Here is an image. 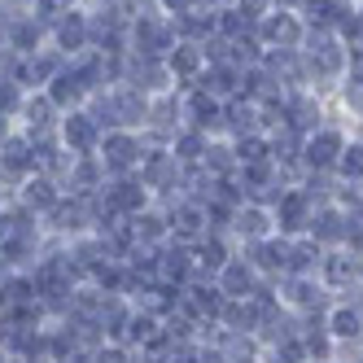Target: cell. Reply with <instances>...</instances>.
<instances>
[{"label": "cell", "instance_id": "6da1fadb", "mask_svg": "<svg viewBox=\"0 0 363 363\" xmlns=\"http://www.w3.org/2000/svg\"><path fill=\"white\" fill-rule=\"evenodd\" d=\"M175 22L171 18H158V13H136L132 31H127V53L136 57H158L167 62V53L175 48Z\"/></svg>", "mask_w": 363, "mask_h": 363}, {"label": "cell", "instance_id": "7a4b0ae2", "mask_svg": "<svg viewBox=\"0 0 363 363\" xmlns=\"http://www.w3.org/2000/svg\"><path fill=\"white\" fill-rule=\"evenodd\" d=\"M96 158H101V167H106V179L136 175L140 158H145V140L136 132H106V136H101Z\"/></svg>", "mask_w": 363, "mask_h": 363}, {"label": "cell", "instance_id": "3957f363", "mask_svg": "<svg viewBox=\"0 0 363 363\" xmlns=\"http://www.w3.org/2000/svg\"><path fill=\"white\" fill-rule=\"evenodd\" d=\"M18 123H22V136H27L31 145H40V140H57L62 110L48 101V92H27V96H22V110H18Z\"/></svg>", "mask_w": 363, "mask_h": 363}, {"label": "cell", "instance_id": "277c9868", "mask_svg": "<svg viewBox=\"0 0 363 363\" xmlns=\"http://www.w3.org/2000/svg\"><path fill=\"white\" fill-rule=\"evenodd\" d=\"M35 171H40V162H35V145L22 136V132H13L5 145H0V184L13 193L22 179H31Z\"/></svg>", "mask_w": 363, "mask_h": 363}, {"label": "cell", "instance_id": "5b68a950", "mask_svg": "<svg viewBox=\"0 0 363 363\" xmlns=\"http://www.w3.org/2000/svg\"><path fill=\"white\" fill-rule=\"evenodd\" d=\"M96 197L106 201V206H110V211H114L118 219H132V215H140L145 206H149V189L140 184L136 175H118V179H106Z\"/></svg>", "mask_w": 363, "mask_h": 363}, {"label": "cell", "instance_id": "8992f818", "mask_svg": "<svg viewBox=\"0 0 363 363\" xmlns=\"http://www.w3.org/2000/svg\"><path fill=\"white\" fill-rule=\"evenodd\" d=\"M57 140H62L66 153H74V158H88V153L101 149V127L88 118V110H70L57 123Z\"/></svg>", "mask_w": 363, "mask_h": 363}, {"label": "cell", "instance_id": "52a82bcc", "mask_svg": "<svg viewBox=\"0 0 363 363\" xmlns=\"http://www.w3.org/2000/svg\"><path fill=\"white\" fill-rule=\"evenodd\" d=\"M324 320H328V337L337 346H363V306H359V298H333Z\"/></svg>", "mask_w": 363, "mask_h": 363}, {"label": "cell", "instance_id": "ba28073f", "mask_svg": "<svg viewBox=\"0 0 363 363\" xmlns=\"http://www.w3.org/2000/svg\"><path fill=\"white\" fill-rule=\"evenodd\" d=\"M359 223L354 219H346L337 206H320L315 215H311V228H306V237L315 241L320 250H342L346 241H350V232H354Z\"/></svg>", "mask_w": 363, "mask_h": 363}, {"label": "cell", "instance_id": "9c48e42d", "mask_svg": "<svg viewBox=\"0 0 363 363\" xmlns=\"http://www.w3.org/2000/svg\"><path fill=\"white\" fill-rule=\"evenodd\" d=\"M48 44H53L66 62L79 57V53H88V13H84V9L62 13L53 27H48Z\"/></svg>", "mask_w": 363, "mask_h": 363}, {"label": "cell", "instance_id": "30bf717a", "mask_svg": "<svg viewBox=\"0 0 363 363\" xmlns=\"http://www.w3.org/2000/svg\"><path fill=\"white\" fill-rule=\"evenodd\" d=\"M311 215H315V206H311L302 193H284L276 206H272V223H276V237H306V228H311Z\"/></svg>", "mask_w": 363, "mask_h": 363}, {"label": "cell", "instance_id": "8fae6325", "mask_svg": "<svg viewBox=\"0 0 363 363\" xmlns=\"http://www.w3.org/2000/svg\"><path fill=\"white\" fill-rule=\"evenodd\" d=\"M123 84L127 88H136V92H167V84H171V70H167V62H158V57H136V53H127L123 57Z\"/></svg>", "mask_w": 363, "mask_h": 363}, {"label": "cell", "instance_id": "7c38bea8", "mask_svg": "<svg viewBox=\"0 0 363 363\" xmlns=\"http://www.w3.org/2000/svg\"><path fill=\"white\" fill-rule=\"evenodd\" d=\"M245 258L254 263V272L263 276V280H280V276H289V237H272L267 241H254L245 245Z\"/></svg>", "mask_w": 363, "mask_h": 363}, {"label": "cell", "instance_id": "4fadbf2b", "mask_svg": "<svg viewBox=\"0 0 363 363\" xmlns=\"http://www.w3.org/2000/svg\"><path fill=\"white\" fill-rule=\"evenodd\" d=\"M48 44V22H40L35 13H18L5 22V48L18 57H27V53H40V48Z\"/></svg>", "mask_w": 363, "mask_h": 363}, {"label": "cell", "instance_id": "5bb4252c", "mask_svg": "<svg viewBox=\"0 0 363 363\" xmlns=\"http://www.w3.org/2000/svg\"><path fill=\"white\" fill-rule=\"evenodd\" d=\"M167 228H171V241H201L206 237V206L201 201H189V197H179L167 206Z\"/></svg>", "mask_w": 363, "mask_h": 363}, {"label": "cell", "instance_id": "9a60e30c", "mask_svg": "<svg viewBox=\"0 0 363 363\" xmlns=\"http://www.w3.org/2000/svg\"><path fill=\"white\" fill-rule=\"evenodd\" d=\"M215 284H219V294H223V298H254V289L263 284V276L254 272V263H250L245 254H232L228 263L219 267Z\"/></svg>", "mask_w": 363, "mask_h": 363}, {"label": "cell", "instance_id": "2e32d148", "mask_svg": "<svg viewBox=\"0 0 363 363\" xmlns=\"http://www.w3.org/2000/svg\"><path fill=\"white\" fill-rule=\"evenodd\" d=\"M57 197H62V184H57V179H48V175H40V171L13 189V201L22 206V211H31L35 219H44L48 211H53Z\"/></svg>", "mask_w": 363, "mask_h": 363}, {"label": "cell", "instance_id": "e0dca14e", "mask_svg": "<svg viewBox=\"0 0 363 363\" xmlns=\"http://www.w3.org/2000/svg\"><path fill=\"white\" fill-rule=\"evenodd\" d=\"M302 35H306V27L284 9L258 18V44H267V48H302Z\"/></svg>", "mask_w": 363, "mask_h": 363}, {"label": "cell", "instance_id": "ac0fdd59", "mask_svg": "<svg viewBox=\"0 0 363 363\" xmlns=\"http://www.w3.org/2000/svg\"><path fill=\"white\" fill-rule=\"evenodd\" d=\"M342 149H346L342 132H328V127H320V132H311V136L302 140V167H311V171H333L337 158H342Z\"/></svg>", "mask_w": 363, "mask_h": 363}, {"label": "cell", "instance_id": "d6986e66", "mask_svg": "<svg viewBox=\"0 0 363 363\" xmlns=\"http://www.w3.org/2000/svg\"><path fill=\"white\" fill-rule=\"evenodd\" d=\"M179 106H184V118H189V127L193 132H215V127H223V101H215L211 92H201V88H193L184 101H179Z\"/></svg>", "mask_w": 363, "mask_h": 363}, {"label": "cell", "instance_id": "ffe728a7", "mask_svg": "<svg viewBox=\"0 0 363 363\" xmlns=\"http://www.w3.org/2000/svg\"><path fill=\"white\" fill-rule=\"evenodd\" d=\"M276 232V223H272V211L267 206H241L237 215H232V237H241L245 245H254V241H267Z\"/></svg>", "mask_w": 363, "mask_h": 363}, {"label": "cell", "instance_id": "44dd1931", "mask_svg": "<svg viewBox=\"0 0 363 363\" xmlns=\"http://www.w3.org/2000/svg\"><path fill=\"white\" fill-rule=\"evenodd\" d=\"M167 70H171V79L175 84H197V74L206 70V57H201V48L197 44H184L179 40L171 53H167Z\"/></svg>", "mask_w": 363, "mask_h": 363}, {"label": "cell", "instance_id": "7402d4cb", "mask_svg": "<svg viewBox=\"0 0 363 363\" xmlns=\"http://www.w3.org/2000/svg\"><path fill=\"white\" fill-rule=\"evenodd\" d=\"M44 92H48V101H53V106H57L62 114H70V110H84V106H88V92H84V84H79V79H74L70 62H66V70H62V74H57V79L48 84Z\"/></svg>", "mask_w": 363, "mask_h": 363}, {"label": "cell", "instance_id": "603a6c76", "mask_svg": "<svg viewBox=\"0 0 363 363\" xmlns=\"http://www.w3.org/2000/svg\"><path fill=\"white\" fill-rule=\"evenodd\" d=\"M206 145H211V140H206L201 132L184 127V132H179V136H175L167 149L175 153V162H179V167H197V162H201V153H206Z\"/></svg>", "mask_w": 363, "mask_h": 363}, {"label": "cell", "instance_id": "cb8c5ba5", "mask_svg": "<svg viewBox=\"0 0 363 363\" xmlns=\"http://www.w3.org/2000/svg\"><path fill=\"white\" fill-rule=\"evenodd\" d=\"M92 363H136V350L123 346V342H101L92 350Z\"/></svg>", "mask_w": 363, "mask_h": 363}, {"label": "cell", "instance_id": "d4e9b609", "mask_svg": "<svg viewBox=\"0 0 363 363\" xmlns=\"http://www.w3.org/2000/svg\"><path fill=\"white\" fill-rule=\"evenodd\" d=\"M337 171L346 179H363V145H346L342 158H337Z\"/></svg>", "mask_w": 363, "mask_h": 363}, {"label": "cell", "instance_id": "484cf974", "mask_svg": "<svg viewBox=\"0 0 363 363\" xmlns=\"http://www.w3.org/2000/svg\"><path fill=\"white\" fill-rule=\"evenodd\" d=\"M70 9H79V0H35V18L48 22V27H53L62 13H70Z\"/></svg>", "mask_w": 363, "mask_h": 363}, {"label": "cell", "instance_id": "4316f807", "mask_svg": "<svg viewBox=\"0 0 363 363\" xmlns=\"http://www.w3.org/2000/svg\"><path fill=\"white\" fill-rule=\"evenodd\" d=\"M158 5L167 9V13H175V18H189V13H197L206 0H158Z\"/></svg>", "mask_w": 363, "mask_h": 363}, {"label": "cell", "instance_id": "83f0119b", "mask_svg": "<svg viewBox=\"0 0 363 363\" xmlns=\"http://www.w3.org/2000/svg\"><path fill=\"white\" fill-rule=\"evenodd\" d=\"M346 74H350L354 88H363V48H350L346 53Z\"/></svg>", "mask_w": 363, "mask_h": 363}, {"label": "cell", "instance_id": "f1b7e54d", "mask_svg": "<svg viewBox=\"0 0 363 363\" xmlns=\"http://www.w3.org/2000/svg\"><path fill=\"white\" fill-rule=\"evenodd\" d=\"M237 9H245V13H254V18H263V13L272 9V0H237Z\"/></svg>", "mask_w": 363, "mask_h": 363}, {"label": "cell", "instance_id": "f546056e", "mask_svg": "<svg viewBox=\"0 0 363 363\" xmlns=\"http://www.w3.org/2000/svg\"><path fill=\"white\" fill-rule=\"evenodd\" d=\"M13 136V118H5V114H0V145H5Z\"/></svg>", "mask_w": 363, "mask_h": 363}, {"label": "cell", "instance_id": "4dcf8cb0", "mask_svg": "<svg viewBox=\"0 0 363 363\" xmlns=\"http://www.w3.org/2000/svg\"><path fill=\"white\" fill-rule=\"evenodd\" d=\"M9 201H13V193H9L5 184H0V211H5V206H9Z\"/></svg>", "mask_w": 363, "mask_h": 363}, {"label": "cell", "instance_id": "1f68e13d", "mask_svg": "<svg viewBox=\"0 0 363 363\" xmlns=\"http://www.w3.org/2000/svg\"><path fill=\"white\" fill-rule=\"evenodd\" d=\"M0 363H9V354H5V346H0Z\"/></svg>", "mask_w": 363, "mask_h": 363}, {"label": "cell", "instance_id": "d6a6232c", "mask_svg": "<svg viewBox=\"0 0 363 363\" xmlns=\"http://www.w3.org/2000/svg\"><path fill=\"white\" fill-rule=\"evenodd\" d=\"M333 363H337V359H333Z\"/></svg>", "mask_w": 363, "mask_h": 363}]
</instances>
